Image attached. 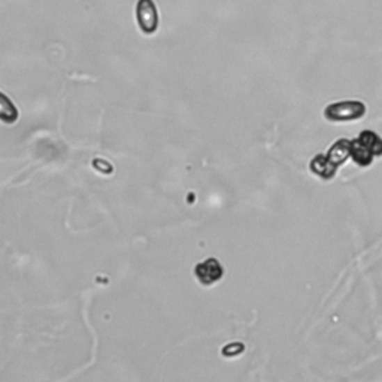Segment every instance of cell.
Listing matches in <instances>:
<instances>
[{"label":"cell","instance_id":"obj_6","mask_svg":"<svg viewBox=\"0 0 382 382\" xmlns=\"http://www.w3.org/2000/svg\"><path fill=\"white\" fill-rule=\"evenodd\" d=\"M326 156L335 166H342V164L351 159V141L349 139H337L332 147L328 148Z\"/></svg>","mask_w":382,"mask_h":382},{"label":"cell","instance_id":"obj_2","mask_svg":"<svg viewBox=\"0 0 382 382\" xmlns=\"http://www.w3.org/2000/svg\"><path fill=\"white\" fill-rule=\"evenodd\" d=\"M367 112V108L360 100H342L330 103L324 109V117L332 122H348L361 120Z\"/></svg>","mask_w":382,"mask_h":382},{"label":"cell","instance_id":"obj_7","mask_svg":"<svg viewBox=\"0 0 382 382\" xmlns=\"http://www.w3.org/2000/svg\"><path fill=\"white\" fill-rule=\"evenodd\" d=\"M18 120V109L15 108L11 99L6 97L3 93H0V121L13 124Z\"/></svg>","mask_w":382,"mask_h":382},{"label":"cell","instance_id":"obj_1","mask_svg":"<svg viewBox=\"0 0 382 382\" xmlns=\"http://www.w3.org/2000/svg\"><path fill=\"white\" fill-rule=\"evenodd\" d=\"M382 156V138L372 130H363L351 139V159L360 168H367L376 157Z\"/></svg>","mask_w":382,"mask_h":382},{"label":"cell","instance_id":"obj_5","mask_svg":"<svg viewBox=\"0 0 382 382\" xmlns=\"http://www.w3.org/2000/svg\"><path fill=\"white\" fill-rule=\"evenodd\" d=\"M309 169H311V172L319 180L330 181L336 177L339 168L328 160L326 154H317L311 160V163H309Z\"/></svg>","mask_w":382,"mask_h":382},{"label":"cell","instance_id":"obj_3","mask_svg":"<svg viewBox=\"0 0 382 382\" xmlns=\"http://www.w3.org/2000/svg\"><path fill=\"white\" fill-rule=\"evenodd\" d=\"M136 19L143 35H152L159 29V11L154 0H138Z\"/></svg>","mask_w":382,"mask_h":382},{"label":"cell","instance_id":"obj_4","mask_svg":"<svg viewBox=\"0 0 382 382\" xmlns=\"http://www.w3.org/2000/svg\"><path fill=\"white\" fill-rule=\"evenodd\" d=\"M196 278L203 284V285H211L216 281H220L223 278V267L218 260L208 259L203 263H199L196 266Z\"/></svg>","mask_w":382,"mask_h":382}]
</instances>
